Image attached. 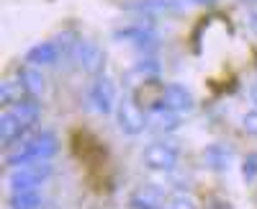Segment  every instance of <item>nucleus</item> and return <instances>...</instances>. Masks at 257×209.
I'll use <instances>...</instances> for the list:
<instances>
[{
	"mask_svg": "<svg viewBox=\"0 0 257 209\" xmlns=\"http://www.w3.org/2000/svg\"><path fill=\"white\" fill-rule=\"evenodd\" d=\"M39 114H41V109H39L36 98H26V101L16 103V106H8L0 114V142L6 148H11L18 140H24L29 134V129L36 124Z\"/></svg>",
	"mask_w": 257,
	"mask_h": 209,
	"instance_id": "1",
	"label": "nucleus"
},
{
	"mask_svg": "<svg viewBox=\"0 0 257 209\" xmlns=\"http://www.w3.org/2000/svg\"><path fill=\"white\" fill-rule=\"evenodd\" d=\"M57 153V137L52 132H36L26 134L24 140H18L11 145L6 153V165L8 168H18L26 163H39V160H49Z\"/></svg>",
	"mask_w": 257,
	"mask_h": 209,
	"instance_id": "2",
	"label": "nucleus"
},
{
	"mask_svg": "<svg viewBox=\"0 0 257 209\" xmlns=\"http://www.w3.org/2000/svg\"><path fill=\"white\" fill-rule=\"evenodd\" d=\"M142 163L147 165L149 171H157V173L175 171L178 163H180V148L175 142H170V140H157V142H152V145L144 148Z\"/></svg>",
	"mask_w": 257,
	"mask_h": 209,
	"instance_id": "3",
	"label": "nucleus"
},
{
	"mask_svg": "<svg viewBox=\"0 0 257 209\" xmlns=\"http://www.w3.org/2000/svg\"><path fill=\"white\" fill-rule=\"evenodd\" d=\"M52 173V165L49 160H39V163H26V165H18L13 168V173L8 176V186L11 191L18 194V191H34L44 183Z\"/></svg>",
	"mask_w": 257,
	"mask_h": 209,
	"instance_id": "4",
	"label": "nucleus"
},
{
	"mask_svg": "<svg viewBox=\"0 0 257 209\" xmlns=\"http://www.w3.org/2000/svg\"><path fill=\"white\" fill-rule=\"evenodd\" d=\"M88 103L98 114H111L118 106L113 80L105 78V75H95V80L90 83V91H88Z\"/></svg>",
	"mask_w": 257,
	"mask_h": 209,
	"instance_id": "5",
	"label": "nucleus"
},
{
	"mask_svg": "<svg viewBox=\"0 0 257 209\" xmlns=\"http://www.w3.org/2000/svg\"><path fill=\"white\" fill-rule=\"evenodd\" d=\"M116 119H118V127L123 134H139L144 132L147 127V114L142 111V106L132 98V96H123L118 101V106H116Z\"/></svg>",
	"mask_w": 257,
	"mask_h": 209,
	"instance_id": "6",
	"label": "nucleus"
},
{
	"mask_svg": "<svg viewBox=\"0 0 257 209\" xmlns=\"http://www.w3.org/2000/svg\"><path fill=\"white\" fill-rule=\"evenodd\" d=\"M75 65L82 70V73H90V75H100V70H103V52H100V47L98 44H93V41H88V39H80V41H75V47H72V52L67 54Z\"/></svg>",
	"mask_w": 257,
	"mask_h": 209,
	"instance_id": "7",
	"label": "nucleus"
},
{
	"mask_svg": "<svg viewBox=\"0 0 257 209\" xmlns=\"http://www.w3.org/2000/svg\"><path fill=\"white\" fill-rule=\"evenodd\" d=\"M160 103H162L165 109L180 114V116L183 114H190L193 109H196V98H193V93L185 86H180V83H167V86L162 88Z\"/></svg>",
	"mask_w": 257,
	"mask_h": 209,
	"instance_id": "8",
	"label": "nucleus"
},
{
	"mask_svg": "<svg viewBox=\"0 0 257 209\" xmlns=\"http://www.w3.org/2000/svg\"><path fill=\"white\" fill-rule=\"evenodd\" d=\"M62 54H67V49H64L59 41H41V44H36L26 52V65L49 67V65H57Z\"/></svg>",
	"mask_w": 257,
	"mask_h": 209,
	"instance_id": "9",
	"label": "nucleus"
},
{
	"mask_svg": "<svg viewBox=\"0 0 257 209\" xmlns=\"http://www.w3.org/2000/svg\"><path fill=\"white\" fill-rule=\"evenodd\" d=\"M126 8H132L137 13H147V16H167V13H178L183 11V0H134V3H126Z\"/></svg>",
	"mask_w": 257,
	"mask_h": 209,
	"instance_id": "10",
	"label": "nucleus"
},
{
	"mask_svg": "<svg viewBox=\"0 0 257 209\" xmlns=\"http://www.w3.org/2000/svg\"><path fill=\"white\" fill-rule=\"evenodd\" d=\"M116 39L128 41V44H137V47H149L157 41V34L152 26H144V24H128L123 29L116 31Z\"/></svg>",
	"mask_w": 257,
	"mask_h": 209,
	"instance_id": "11",
	"label": "nucleus"
},
{
	"mask_svg": "<svg viewBox=\"0 0 257 209\" xmlns=\"http://www.w3.org/2000/svg\"><path fill=\"white\" fill-rule=\"evenodd\" d=\"M231 160H234V150L229 148V145L216 142V145H208V148L203 150V163L211 171H229Z\"/></svg>",
	"mask_w": 257,
	"mask_h": 209,
	"instance_id": "12",
	"label": "nucleus"
},
{
	"mask_svg": "<svg viewBox=\"0 0 257 209\" xmlns=\"http://www.w3.org/2000/svg\"><path fill=\"white\" fill-rule=\"evenodd\" d=\"M147 121L152 124V127H155L157 132H175V129L180 127V114L165 109L162 103H160V106H155V109H152V114L147 116Z\"/></svg>",
	"mask_w": 257,
	"mask_h": 209,
	"instance_id": "13",
	"label": "nucleus"
},
{
	"mask_svg": "<svg viewBox=\"0 0 257 209\" xmlns=\"http://www.w3.org/2000/svg\"><path fill=\"white\" fill-rule=\"evenodd\" d=\"M18 80L24 83V88L29 91L31 98L41 96L44 93V86H47V80H44V73H41V67H34V65H24L18 70Z\"/></svg>",
	"mask_w": 257,
	"mask_h": 209,
	"instance_id": "14",
	"label": "nucleus"
},
{
	"mask_svg": "<svg viewBox=\"0 0 257 209\" xmlns=\"http://www.w3.org/2000/svg\"><path fill=\"white\" fill-rule=\"evenodd\" d=\"M26 98H31L29 96V91L24 88V83L21 80H6L3 83V91H0V103L8 109V106H16V103H21V101H26Z\"/></svg>",
	"mask_w": 257,
	"mask_h": 209,
	"instance_id": "15",
	"label": "nucleus"
},
{
	"mask_svg": "<svg viewBox=\"0 0 257 209\" xmlns=\"http://www.w3.org/2000/svg\"><path fill=\"white\" fill-rule=\"evenodd\" d=\"M44 199H41V191H18L11 196V209H41Z\"/></svg>",
	"mask_w": 257,
	"mask_h": 209,
	"instance_id": "16",
	"label": "nucleus"
},
{
	"mask_svg": "<svg viewBox=\"0 0 257 209\" xmlns=\"http://www.w3.org/2000/svg\"><path fill=\"white\" fill-rule=\"evenodd\" d=\"M165 209H201V204H198V199L193 196V194L178 191V194H173V196L167 199Z\"/></svg>",
	"mask_w": 257,
	"mask_h": 209,
	"instance_id": "17",
	"label": "nucleus"
},
{
	"mask_svg": "<svg viewBox=\"0 0 257 209\" xmlns=\"http://www.w3.org/2000/svg\"><path fill=\"white\" fill-rule=\"evenodd\" d=\"M242 129H244L247 134L257 137V109H254V111H247V114L242 116Z\"/></svg>",
	"mask_w": 257,
	"mask_h": 209,
	"instance_id": "18",
	"label": "nucleus"
},
{
	"mask_svg": "<svg viewBox=\"0 0 257 209\" xmlns=\"http://www.w3.org/2000/svg\"><path fill=\"white\" fill-rule=\"evenodd\" d=\"M242 173H244V178H247V181H252V178L257 176V155L247 158V163H244V168H242Z\"/></svg>",
	"mask_w": 257,
	"mask_h": 209,
	"instance_id": "19",
	"label": "nucleus"
},
{
	"mask_svg": "<svg viewBox=\"0 0 257 209\" xmlns=\"http://www.w3.org/2000/svg\"><path fill=\"white\" fill-rule=\"evenodd\" d=\"M247 26H249L254 34H257V11H252V13L247 16Z\"/></svg>",
	"mask_w": 257,
	"mask_h": 209,
	"instance_id": "20",
	"label": "nucleus"
},
{
	"mask_svg": "<svg viewBox=\"0 0 257 209\" xmlns=\"http://www.w3.org/2000/svg\"><path fill=\"white\" fill-rule=\"evenodd\" d=\"M249 98H252V103H254V109H257V80L252 83V91H249Z\"/></svg>",
	"mask_w": 257,
	"mask_h": 209,
	"instance_id": "21",
	"label": "nucleus"
},
{
	"mask_svg": "<svg viewBox=\"0 0 257 209\" xmlns=\"http://www.w3.org/2000/svg\"><path fill=\"white\" fill-rule=\"evenodd\" d=\"M196 3H213V0H196Z\"/></svg>",
	"mask_w": 257,
	"mask_h": 209,
	"instance_id": "22",
	"label": "nucleus"
},
{
	"mask_svg": "<svg viewBox=\"0 0 257 209\" xmlns=\"http://www.w3.org/2000/svg\"><path fill=\"white\" fill-rule=\"evenodd\" d=\"M244 3H257V0H244Z\"/></svg>",
	"mask_w": 257,
	"mask_h": 209,
	"instance_id": "23",
	"label": "nucleus"
}]
</instances>
